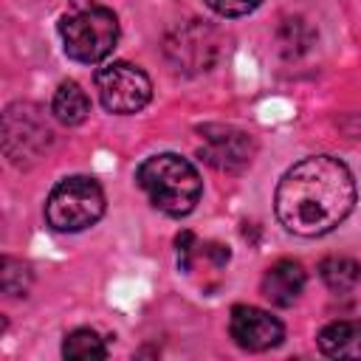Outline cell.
Returning <instances> with one entry per match:
<instances>
[{
    "label": "cell",
    "mask_w": 361,
    "mask_h": 361,
    "mask_svg": "<svg viewBox=\"0 0 361 361\" xmlns=\"http://www.w3.org/2000/svg\"><path fill=\"white\" fill-rule=\"evenodd\" d=\"M355 206V180L344 161L333 155H310L293 164L274 195L279 223L299 237H322L333 231Z\"/></svg>",
    "instance_id": "6da1fadb"
},
{
    "label": "cell",
    "mask_w": 361,
    "mask_h": 361,
    "mask_svg": "<svg viewBox=\"0 0 361 361\" xmlns=\"http://www.w3.org/2000/svg\"><path fill=\"white\" fill-rule=\"evenodd\" d=\"M135 180L147 192L149 203L169 217L189 214L197 206L200 192H203V180L197 169L175 152H161V155L147 158L138 166Z\"/></svg>",
    "instance_id": "7a4b0ae2"
},
{
    "label": "cell",
    "mask_w": 361,
    "mask_h": 361,
    "mask_svg": "<svg viewBox=\"0 0 361 361\" xmlns=\"http://www.w3.org/2000/svg\"><path fill=\"white\" fill-rule=\"evenodd\" d=\"M59 37L65 54L76 62H102L118 42L116 14L96 0H71L59 17Z\"/></svg>",
    "instance_id": "3957f363"
},
{
    "label": "cell",
    "mask_w": 361,
    "mask_h": 361,
    "mask_svg": "<svg viewBox=\"0 0 361 361\" xmlns=\"http://www.w3.org/2000/svg\"><path fill=\"white\" fill-rule=\"evenodd\" d=\"M104 214V192L87 175L59 180L45 200V220L56 231H85Z\"/></svg>",
    "instance_id": "277c9868"
},
{
    "label": "cell",
    "mask_w": 361,
    "mask_h": 361,
    "mask_svg": "<svg viewBox=\"0 0 361 361\" xmlns=\"http://www.w3.org/2000/svg\"><path fill=\"white\" fill-rule=\"evenodd\" d=\"M223 51L220 31L206 20H186L164 39V54L178 73H206Z\"/></svg>",
    "instance_id": "5b68a950"
},
{
    "label": "cell",
    "mask_w": 361,
    "mask_h": 361,
    "mask_svg": "<svg viewBox=\"0 0 361 361\" xmlns=\"http://www.w3.org/2000/svg\"><path fill=\"white\" fill-rule=\"evenodd\" d=\"M51 138H54L51 124L37 104L14 102L6 107V113H3V155L14 166H25V164L37 161L48 149Z\"/></svg>",
    "instance_id": "8992f818"
},
{
    "label": "cell",
    "mask_w": 361,
    "mask_h": 361,
    "mask_svg": "<svg viewBox=\"0 0 361 361\" xmlns=\"http://www.w3.org/2000/svg\"><path fill=\"white\" fill-rule=\"evenodd\" d=\"M96 90L110 113L127 116L141 110L152 99L149 76L133 62H110L96 71Z\"/></svg>",
    "instance_id": "52a82bcc"
},
{
    "label": "cell",
    "mask_w": 361,
    "mask_h": 361,
    "mask_svg": "<svg viewBox=\"0 0 361 361\" xmlns=\"http://www.w3.org/2000/svg\"><path fill=\"white\" fill-rule=\"evenodd\" d=\"M200 158L226 175H237L251 166L257 155V141L251 133L231 124H206L200 127Z\"/></svg>",
    "instance_id": "ba28073f"
},
{
    "label": "cell",
    "mask_w": 361,
    "mask_h": 361,
    "mask_svg": "<svg viewBox=\"0 0 361 361\" xmlns=\"http://www.w3.org/2000/svg\"><path fill=\"white\" fill-rule=\"evenodd\" d=\"M228 333H231L237 347H243L248 353H262V350H271L282 341L285 327L276 316H271L262 307L234 305L231 316H228Z\"/></svg>",
    "instance_id": "9c48e42d"
},
{
    "label": "cell",
    "mask_w": 361,
    "mask_h": 361,
    "mask_svg": "<svg viewBox=\"0 0 361 361\" xmlns=\"http://www.w3.org/2000/svg\"><path fill=\"white\" fill-rule=\"evenodd\" d=\"M305 282H307V276L299 262L279 259L262 276V296L276 307H290L299 299V293L305 290Z\"/></svg>",
    "instance_id": "30bf717a"
},
{
    "label": "cell",
    "mask_w": 361,
    "mask_h": 361,
    "mask_svg": "<svg viewBox=\"0 0 361 361\" xmlns=\"http://www.w3.org/2000/svg\"><path fill=\"white\" fill-rule=\"evenodd\" d=\"M319 350L330 358H361V319H338L319 330Z\"/></svg>",
    "instance_id": "8fae6325"
},
{
    "label": "cell",
    "mask_w": 361,
    "mask_h": 361,
    "mask_svg": "<svg viewBox=\"0 0 361 361\" xmlns=\"http://www.w3.org/2000/svg\"><path fill=\"white\" fill-rule=\"evenodd\" d=\"M51 113L56 121H62L65 127H76L87 118L90 113V99L87 93L82 90V85L76 82H62L54 93V102H51Z\"/></svg>",
    "instance_id": "7c38bea8"
},
{
    "label": "cell",
    "mask_w": 361,
    "mask_h": 361,
    "mask_svg": "<svg viewBox=\"0 0 361 361\" xmlns=\"http://www.w3.org/2000/svg\"><path fill=\"white\" fill-rule=\"evenodd\" d=\"M316 45V31L302 17H288L276 28V48L285 59H299Z\"/></svg>",
    "instance_id": "4fadbf2b"
},
{
    "label": "cell",
    "mask_w": 361,
    "mask_h": 361,
    "mask_svg": "<svg viewBox=\"0 0 361 361\" xmlns=\"http://www.w3.org/2000/svg\"><path fill=\"white\" fill-rule=\"evenodd\" d=\"M319 274H322V282L336 290V293H347L358 285L361 279V265L353 259V257H327L322 259L319 265Z\"/></svg>",
    "instance_id": "5bb4252c"
},
{
    "label": "cell",
    "mask_w": 361,
    "mask_h": 361,
    "mask_svg": "<svg viewBox=\"0 0 361 361\" xmlns=\"http://www.w3.org/2000/svg\"><path fill=\"white\" fill-rule=\"evenodd\" d=\"M62 355L71 358V361H99L107 355V347H104V338L90 330V327H79V330H71L62 341Z\"/></svg>",
    "instance_id": "9a60e30c"
},
{
    "label": "cell",
    "mask_w": 361,
    "mask_h": 361,
    "mask_svg": "<svg viewBox=\"0 0 361 361\" xmlns=\"http://www.w3.org/2000/svg\"><path fill=\"white\" fill-rule=\"evenodd\" d=\"M31 268L23 259L14 257H3L0 259V288L6 296H25L31 288Z\"/></svg>",
    "instance_id": "2e32d148"
},
{
    "label": "cell",
    "mask_w": 361,
    "mask_h": 361,
    "mask_svg": "<svg viewBox=\"0 0 361 361\" xmlns=\"http://www.w3.org/2000/svg\"><path fill=\"white\" fill-rule=\"evenodd\" d=\"M175 245H178V262H180V268H183V271H192V265H195V259H197V254H200L197 237H195L192 231H180V234L175 237Z\"/></svg>",
    "instance_id": "e0dca14e"
},
{
    "label": "cell",
    "mask_w": 361,
    "mask_h": 361,
    "mask_svg": "<svg viewBox=\"0 0 361 361\" xmlns=\"http://www.w3.org/2000/svg\"><path fill=\"white\" fill-rule=\"evenodd\" d=\"M262 0H206V6L220 14V17H243L248 11H254Z\"/></svg>",
    "instance_id": "ac0fdd59"
}]
</instances>
